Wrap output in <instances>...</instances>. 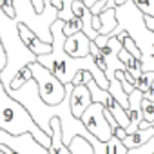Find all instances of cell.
I'll use <instances>...</instances> for the list:
<instances>
[{"instance_id": "cell-1", "label": "cell", "mask_w": 154, "mask_h": 154, "mask_svg": "<svg viewBox=\"0 0 154 154\" xmlns=\"http://www.w3.org/2000/svg\"><path fill=\"white\" fill-rule=\"evenodd\" d=\"M63 26L65 22L62 20H56L53 26H51V35H53V51L49 54H44V56H38L36 62L40 65H44L47 71H51L56 78L63 84V85H69L72 84L74 76L78 74L80 71H87L91 72V76L94 78V82L109 91V80L102 69H98V65L94 63L93 56H85V58H72L65 53L63 45H65V35H63Z\"/></svg>"}, {"instance_id": "cell-2", "label": "cell", "mask_w": 154, "mask_h": 154, "mask_svg": "<svg viewBox=\"0 0 154 154\" xmlns=\"http://www.w3.org/2000/svg\"><path fill=\"white\" fill-rule=\"evenodd\" d=\"M116 22L118 24L109 38H116L118 35L127 33L141 54L143 72H154V33L147 27L145 15L132 0H129L116 8Z\"/></svg>"}, {"instance_id": "cell-3", "label": "cell", "mask_w": 154, "mask_h": 154, "mask_svg": "<svg viewBox=\"0 0 154 154\" xmlns=\"http://www.w3.org/2000/svg\"><path fill=\"white\" fill-rule=\"evenodd\" d=\"M6 67V51L0 42V72ZM0 129L13 134V136H20L29 132L40 145H44L45 149L51 147V136H47L29 116V112L26 111L24 105H20L17 100H13L4 84L0 82Z\"/></svg>"}, {"instance_id": "cell-4", "label": "cell", "mask_w": 154, "mask_h": 154, "mask_svg": "<svg viewBox=\"0 0 154 154\" xmlns=\"http://www.w3.org/2000/svg\"><path fill=\"white\" fill-rule=\"evenodd\" d=\"M0 42L6 51V67L0 72V82L4 84L6 91L9 89L11 82L17 78V74L36 62V54H33L27 45L22 42L20 33H18V24L15 18L8 17L2 9H0Z\"/></svg>"}, {"instance_id": "cell-5", "label": "cell", "mask_w": 154, "mask_h": 154, "mask_svg": "<svg viewBox=\"0 0 154 154\" xmlns=\"http://www.w3.org/2000/svg\"><path fill=\"white\" fill-rule=\"evenodd\" d=\"M17 24L27 26L42 42L53 44L51 26L58 20L56 8L51 6V0H13Z\"/></svg>"}, {"instance_id": "cell-6", "label": "cell", "mask_w": 154, "mask_h": 154, "mask_svg": "<svg viewBox=\"0 0 154 154\" xmlns=\"http://www.w3.org/2000/svg\"><path fill=\"white\" fill-rule=\"evenodd\" d=\"M29 69L33 72V80L36 82L38 94H40V98H42L44 103H47V105H58V103H62L65 100L67 89H65V85L56 78L51 71H47L38 62L31 63Z\"/></svg>"}, {"instance_id": "cell-7", "label": "cell", "mask_w": 154, "mask_h": 154, "mask_svg": "<svg viewBox=\"0 0 154 154\" xmlns=\"http://www.w3.org/2000/svg\"><path fill=\"white\" fill-rule=\"evenodd\" d=\"M103 105L102 103H93L85 112H84V116L80 118L82 120V123H84V127L96 138V140H100L102 143H107L111 138H112V127L109 125V122H107V118H105V114H103Z\"/></svg>"}, {"instance_id": "cell-8", "label": "cell", "mask_w": 154, "mask_h": 154, "mask_svg": "<svg viewBox=\"0 0 154 154\" xmlns=\"http://www.w3.org/2000/svg\"><path fill=\"white\" fill-rule=\"evenodd\" d=\"M123 49V44H122V40L116 36V38H109V42H107V45L105 47H102L100 51H102V56H103V60H105V76H107V80L111 82V80H114V74H116V71H125V65L120 62V58H118V53ZM127 72V71H125Z\"/></svg>"}, {"instance_id": "cell-9", "label": "cell", "mask_w": 154, "mask_h": 154, "mask_svg": "<svg viewBox=\"0 0 154 154\" xmlns=\"http://www.w3.org/2000/svg\"><path fill=\"white\" fill-rule=\"evenodd\" d=\"M93 105V98H91V91L87 85H72L71 91V112L74 118H82L84 112Z\"/></svg>"}, {"instance_id": "cell-10", "label": "cell", "mask_w": 154, "mask_h": 154, "mask_svg": "<svg viewBox=\"0 0 154 154\" xmlns=\"http://www.w3.org/2000/svg\"><path fill=\"white\" fill-rule=\"evenodd\" d=\"M65 53L72 58H85L91 54V40L87 38V35L84 31L74 33L72 36L65 38V45H63Z\"/></svg>"}, {"instance_id": "cell-11", "label": "cell", "mask_w": 154, "mask_h": 154, "mask_svg": "<svg viewBox=\"0 0 154 154\" xmlns=\"http://www.w3.org/2000/svg\"><path fill=\"white\" fill-rule=\"evenodd\" d=\"M141 102H143V93L134 89L131 94H129V107L125 109L127 116H129V129H127V134H132L140 129V123L143 122V112H141Z\"/></svg>"}, {"instance_id": "cell-12", "label": "cell", "mask_w": 154, "mask_h": 154, "mask_svg": "<svg viewBox=\"0 0 154 154\" xmlns=\"http://www.w3.org/2000/svg\"><path fill=\"white\" fill-rule=\"evenodd\" d=\"M18 33H20V38H22V42L27 45V49L33 53V54H36V56H44V54H49L51 51H53V44H45V42H42L27 26H24V24H18Z\"/></svg>"}, {"instance_id": "cell-13", "label": "cell", "mask_w": 154, "mask_h": 154, "mask_svg": "<svg viewBox=\"0 0 154 154\" xmlns=\"http://www.w3.org/2000/svg\"><path fill=\"white\" fill-rule=\"evenodd\" d=\"M72 15L82 22V31L87 35V38L91 42H94L98 38V33L93 29V13H91V9L82 2V0H76L72 4Z\"/></svg>"}, {"instance_id": "cell-14", "label": "cell", "mask_w": 154, "mask_h": 154, "mask_svg": "<svg viewBox=\"0 0 154 154\" xmlns=\"http://www.w3.org/2000/svg\"><path fill=\"white\" fill-rule=\"evenodd\" d=\"M47 150L49 154H71L69 147H65L62 141V125L58 118L51 120V147Z\"/></svg>"}, {"instance_id": "cell-15", "label": "cell", "mask_w": 154, "mask_h": 154, "mask_svg": "<svg viewBox=\"0 0 154 154\" xmlns=\"http://www.w3.org/2000/svg\"><path fill=\"white\" fill-rule=\"evenodd\" d=\"M152 136H154V127H149V129H145V131H143V129H138L136 132L127 134V136L123 138V145H125L127 150H131V149H138V147L145 145Z\"/></svg>"}, {"instance_id": "cell-16", "label": "cell", "mask_w": 154, "mask_h": 154, "mask_svg": "<svg viewBox=\"0 0 154 154\" xmlns=\"http://www.w3.org/2000/svg\"><path fill=\"white\" fill-rule=\"evenodd\" d=\"M87 87H89V91H91V98H93V103H102L105 109H109L111 105H112V102H114V98L111 96V93L109 91H105V89H102L96 82H94V78H91L87 84H85Z\"/></svg>"}, {"instance_id": "cell-17", "label": "cell", "mask_w": 154, "mask_h": 154, "mask_svg": "<svg viewBox=\"0 0 154 154\" xmlns=\"http://www.w3.org/2000/svg\"><path fill=\"white\" fill-rule=\"evenodd\" d=\"M98 20H100V29H98V35L102 36H109L114 27H116V8L114 9H105L103 13L98 15Z\"/></svg>"}, {"instance_id": "cell-18", "label": "cell", "mask_w": 154, "mask_h": 154, "mask_svg": "<svg viewBox=\"0 0 154 154\" xmlns=\"http://www.w3.org/2000/svg\"><path fill=\"white\" fill-rule=\"evenodd\" d=\"M109 93H111V96L123 107V109H127L129 107V94L123 91V87H122V84H120V80H111L109 82Z\"/></svg>"}, {"instance_id": "cell-19", "label": "cell", "mask_w": 154, "mask_h": 154, "mask_svg": "<svg viewBox=\"0 0 154 154\" xmlns=\"http://www.w3.org/2000/svg\"><path fill=\"white\" fill-rule=\"evenodd\" d=\"M69 150H71V154H94L93 145L85 138H80V136H76L69 143Z\"/></svg>"}, {"instance_id": "cell-20", "label": "cell", "mask_w": 154, "mask_h": 154, "mask_svg": "<svg viewBox=\"0 0 154 154\" xmlns=\"http://www.w3.org/2000/svg\"><path fill=\"white\" fill-rule=\"evenodd\" d=\"M29 80H33V72H31V69H29V65L27 67H24L18 74H17V78L11 82V85H9V89H8V93L9 91H17V89H20L22 85H26Z\"/></svg>"}, {"instance_id": "cell-21", "label": "cell", "mask_w": 154, "mask_h": 154, "mask_svg": "<svg viewBox=\"0 0 154 154\" xmlns=\"http://www.w3.org/2000/svg\"><path fill=\"white\" fill-rule=\"evenodd\" d=\"M152 82H154V72H141L138 78H136L134 89H138V91H141V93L145 94V93L150 89Z\"/></svg>"}, {"instance_id": "cell-22", "label": "cell", "mask_w": 154, "mask_h": 154, "mask_svg": "<svg viewBox=\"0 0 154 154\" xmlns=\"http://www.w3.org/2000/svg\"><path fill=\"white\" fill-rule=\"evenodd\" d=\"M118 38L122 40V44H123V49L125 51H129L134 58H138L140 62H141V54H140V51H138V47H136V44L131 40V36L127 35V33H122V35H118Z\"/></svg>"}, {"instance_id": "cell-23", "label": "cell", "mask_w": 154, "mask_h": 154, "mask_svg": "<svg viewBox=\"0 0 154 154\" xmlns=\"http://www.w3.org/2000/svg\"><path fill=\"white\" fill-rule=\"evenodd\" d=\"M132 2L138 6V9H140L143 15L154 18V0H132Z\"/></svg>"}, {"instance_id": "cell-24", "label": "cell", "mask_w": 154, "mask_h": 154, "mask_svg": "<svg viewBox=\"0 0 154 154\" xmlns=\"http://www.w3.org/2000/svg\"><path fill=\"white\" fill-rule=\"evenodd\" d=\"M127 154H154V136H152L145 145H141V147H138V149H131Z\"/></svg>"}, {"instance_id": "cell-25", "label": "cell", "mask_w": 154, "mask_h": 154, "mask_svg": "<svg viewBox=\"0 0 154 154\" xmlns=\"http://www.w3.org/2000/svg\"><path fill=\"white\" fill-rule=\"evenodd\" d=\"M0 9H2L8 17L11 18H17V13H15V6H13V0H0Z\"/></svg>"}, {"instance_id": "cell-26", "label": "cell", "mask_w": 154, "mask_h": 154, "mask_svg": "<svg viewBox=\"0 0 154 154\" xmlns=\"http://www.w3.org/2000/svg\"><path fill=\"white\" fill-rule=\"evenodd\" d=\"M112 136H116L118 140H122V141H123V138L127 136V132H125V129H122V127H116V129H114V134H112Z\"/></svg>"}, {"instance_id": "cell-27", "label": "cell", "mask_w": 154, "mask_h": 154, "mask_svg": "<svg viewBox=\"0 0 154 154\" xmlns=\"http://www.w3.org/2000/svg\"><path fill=\"white\" fill-rule=\"evenodd\" d=\"M143 98L145 100H149V102H154V82H152V85H150V89L143 94Z\"/></svg>"}, {"instance_id": "cell-28", "label": "cell", "mask_w": 154, "mask_h": 154, "mask_svg": "<svg viewBox=\"0 0 154 154\" xmlns=\"http://www.w3.org/2000/svg\"><path fill=\"white\" fill-rule=\"evenodd\" d=\"M98 2H100V0H84V4H85V6H87L89 9H93V8H94V6H96Z\"/></svg>"}, {"instance_id": "cell-29", "label": "cell", "mask_w": 154, "mask_h": 154, "mask_svg": "<svg viewBox=\"0 0 154 154\" xmlns=\"http://www.w3.org/2000/svg\"><path fill=\"white\" fill-rule=\"evenodd\" d=\"M152 127H154V123H152Z\"/></svg>"}, {"instance_id": "cell-30", "label": "cell", "mask_w": 154, "mask_h": 154, "mask_svg": "<svg viewBox=\"0 0 154 154\" xmlns=\"http://www.w3.org/2000/svg\"><path fill=\"white\" fill-rule=\"evenodd\" d=\"M0 154H2V152H0Z\"/></svg>"}]
</instances>
